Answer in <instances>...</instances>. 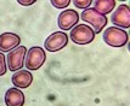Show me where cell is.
<instances>
[{
	"label": "cell",
	"mask_w": 130,
	"mask_h": 106,
	"mask_svg": "<svg viewBox=\"0 0 130 106\" xmlns=\"http://www.w3.org/2000/svg\"><path fill=\"white\" fill-rule=\"evenodd\" d=\"M45 51L39 46H34L32 48L27 50L24 64L28 70H38L39 67L43 66V64L45 63Z\"/></svg>",
	"instance_id": "3"
},
{
	"label": "cell",
	"mask_w": 130,
	"mask_h": 106,
	"mask_svg": "<svg viewBox=\"0 0 130 106\" xmlns=\"http://www.w3.org/2000/svg\"><path fill=\"white\" fill-rule=\"evenodd\" d=\"M21 42L20 36L13 33H4L0 35V52H11L18 47Z\"/></svg>",
	"instance_id": "9"
},
{
	"label": "cell",
	"mask_w": 130,
	"mask_h": 106,
	"mask_svg": "<svg viewBox=\"0 0 130 106\" xmlns=\"http://www.w3.org/2000/svg\"><path fill=\"white\" fill-rule=\"evenodd\" d=\"M73 4L78 9H89L91 5V0H73Z\"/></svg>",
	"instance_id": "14"
},
{
	"label": "cell",
	"mask_w": 130,
	"mask_h": 106,
	"mask_svg": "<svg viewBox=\"0 0 130 106\" xmlns=\"http://www.w3.org/2000/svg\"><path fill=\"white\" fill-rule=\"evenodd\" d=\"M68 44V36L63 31H56L52 33L45 40V48L50 52H57L66 47Z\"/></svg>",
	"instance_id": "6"
},
{
	"label": "cell",
	"mask_w": 130,
	"mask_h": 106,
	"mask_svg": "<svg viewBox=\"0 0 130 106\" xmlns=\"http://www.w3.org/2000/svg\"><path fill=\"white\" fill-rule=\"evenodd\" d=\"M69 36H71V39H72V41L74 44L88 45V44H90L91 41L95 39V33H94V30L89 25L78 24V25H75L72 29Z\"/></svg>",
	"instance_id": "4"
},
{
	"label": "cell",
	"mask_w": 130,
	"mask_h": 106,
	"mask_svg": "<svg viewBox=\"0 0 130 106\" xmlns=\"http://www.w3.org/2000/svg\"><path fill=\"white\" fill-rule=\"evenodd\" d=\"M12 83L15 87L18 88H28L33 82V75L27 70H20L13 74L12 76Z\"/></svg>",
	"instance_id": "10"
},
{
	"label": "cell",
	"mask_w": 130,
	"mask_h": 106,
	"mask_svg": "<svg viewBox=\"0 0 130 106\" xmlns=\"http://www.w3.org/2000/svg\"><path fill=\"white\" fill-rule=\"evenodd\" d=\"M79 21V15L74 10H64L58 16V27L62 30L73 29Z\"/></svg>",
	"instance_id": "8"
},
{
	"label": "cell",
	"mask_w": 130,
	"mask_h": 106,
	"mask_svg": "<svg viewBox=\"0 0 130 106\" xmlns=\"http://www.w3.org/2000/svg\"><path fill=\"white\" fill-rule=\"evenodd\" d=\"M51 4L56 9H64L71 4V1L69 0H51Z\"/></svg>",
	"instance_id": "15"
},
{
	"label": "cell",
	"mask_w": 130,
	"mask_h": 106,
	"mask_svg": "<svg viewBox=\"0 0 130 106\" xmlns=\"http://www.w3.org/2000/svg\"><path fill=\"white\" fill-rule=\"evenodd\" d=\"M82 19L84 22L91 24L92 27V30L94 33H101V30L106 25H107L108 19L106 18V16H102L100 15L96 10H94L92 7H89V9H85L84 11L82 12Z\"/></svg>",
	"instance_id": "2"
},
{
	"label": "cell",
	"mask_w": 130,
	"mask_h": 106,
	"mask_svg": "<svg viewBox=\"0 0 130 106\" xmlns=\"http://www.w3.org/2000/svg\"><path fill=\"white\" fill-rule=\"evenodd\" d=\"M103 40L111 47L120 48L128 44V33L117 27H109L103 33Z\"/></svg>",
	"instance_id": "1"
},
{
	"label": "cell",
	"mask_w": 130,
	"mask_h": 106,
	"mask_svg": "<svg viewBox=\"0 0 130 106\" xmlns=\"http://www.w3.org/2000/svg\"><path fill=\"white\" fill-rule=\"evenodd\" d=\"M26 54H27V47H24V46H20L13 51H11L9 53V56L6 57L7 67L11 71H18L21 67H23Z\"/></svg>",
	"instance_id": "5"
},
{
	"label": "cell",
	"mask_w": 130,
	"mask_h": 106,
	"mask_svg": "<svg viewBox=\"0 0 130 106\" xmlns=\"http://www.w3.org/2000/svg\"><path fill=\"white\" fill-rule=\"evenodd\" d=\"M116 6V1L114 0H96L94 3V10H96L100 15L106 16L107 13H111V11Z\"/></svg>",
	"instance_id": "12"
},
{
	"label": "cell",
	"mask_w": 130,
	"mask_h": 106,
	"mask_svg": "<svg viewBox=\"0 0 130 106\" xmlns=\"http://www.w3.org/2000/svg\"><path fill=\"white\" fill-rule=\"evenodd\" d=\"M113 24L118 25L119 28L128 29L130 27V9L128 5H120L113 12L111 17Z\"/></svg>",
	"instance_id": "7"
},
{
	"label": "cell",
	"mask_w": 130,
	"mask_h": 106,
	"mask_svg": "<svg viewBox=\"0 0 130 106\" xmlns=\"http://www.w3.org/2000/svg\"><path fill=\"white\" fill-rule=\"evenodd\" d=\"M35 3V0H29V1H22V0H18V4H21L23 6H29V5H33Z\"/></svg>",
	"instance_id": "16"
},
{
	"label": "cell",
	"mask_w": 130,
	"mask_h": 106,
	"mask_svg": "<svg viewBox=\"0 0 130 106\" xmlns=\"http://www.w3.org/2000/svg\"><path fill=\"white\" fill-rule=\"evenodd\" d=\"M6 106H23L24 105V94L17 88H10L5 93Z\"/></svg>",
	"instance_id": "11"
},
{
	"label": "cell",
	"mask_w": 130,
	"mask_h": 106,
	"mask_svg": "<svg viewBox=\"0 0 130 106\" xmlns=\"http://www.w3.org/2000/svg\"><path fill=\"white\" fill-rule=\"evenodd\" d=\"M7 71V64H6V57L3 52H0V76H4Z\"/></svg>",
	"instance_id": "13"
}]
</instances>
